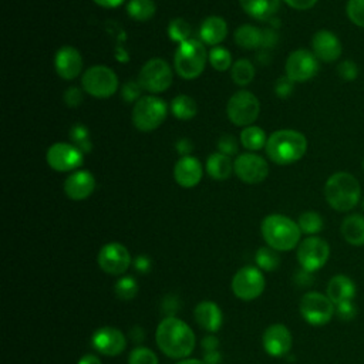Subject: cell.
<instances>
[{
  "label": "cell",
  "mask_w": 364,
  "mask_h": 364,
  "mask_svg": "<svg viewBox=\"0 0 364 364\" xmlns=\"http://www.w3.org/2000/svg\"><path fill=\"white\" fill-rule=\"evenodd\" d=\"M159 350L171 358H185L195 347V334L191 327L176 317L164 318L155 331Z\"/></svg>",
  "instance_id": "6da1fadb"
},
{
  "label": "cell",
  "mask_w": 364,
  "mask_h": 364,
  "mask_svg": "<svg viewBox=\"0 0 364 364\" xmlns=\"http://www.w3.org/2000/svg\"><path fill=\"white\" fill-rule=\"evenodd\" d=\"M324 198L337 212L354 209L361 199V186L358 179L350 172H334L324 183Z\"/></svg>",
  "instance_id": "7a4b0ae2"
},
{
  "label": "cell",
  "mask_w": 364,
  "mask_h": 364,
  "mask_svg": "<svg viewBox=\"0 0 364 364\" xmlns=\"http://www.w3.org/2000/svg\"><path fill=\"white\" fill-rule=\"evenodd\" d=\"M307 151L306 136L296 129L274 131L266 142V154L277 165H290L304 156Z\"/></svg>",
  "instance_id": "3957f363"
},
{
  "label": "cell",
  "mask_w": 364,
  "mask_h": 364,
  "mask_svg": "<svg viewBox=\"0 0 364 364\" xmlns=\"http://www.w3.org/2000/svg\"><path fill=\"white\" fill-rule=\"evenodd\" d=\"M260 230L267 246L274 250L284 252L294 249L299 245L301 235L299 225L293 219L279 213L266 216L262 222Z\"/></svg>",
  "instance_id": "277c9868"
},
{
  "label": "cell",
  "mask_w": 364,
  "mask_h": 364,
  "mask_svg": "<svg viewBox=\"0 0 364 364\" xmlns=\"http://www.w3.org/2000/svg\"><path fill=\"white\" fill-rule=\"evenodd\" d=\"M206 58L208 54L203 43L196 38H188L178 46L173 55V67L179 77L193 80L203 73Z\"/></svg>",
  "instance_id": "5b68a950"
},
{
  "label": "cell",
  "mask_w": 364,
  "mask_h": 364,
  "mask_svg": "<svg viewBox=\"0 0 364 364\" xmlns=\"http://www.w3.org/2000/svg\"><path fill=\"white\" fill-rule=\"evenodd\" d=\"M168 115L166 102L155 95H142L132 108V124L142 132L156 129Z\"/></svg>",
  "instance_id": "8992f818"
},
{
  "label": "cell",
  "mask_w": 364,
  "mask_h": 364,
  "mask_svg": "<svg viewBox=\"0 0 364 364\" xmlns=\"http://www.w3.org/2000/svg\"><path fill=\"white\" fill-rule=\"evenodd\" d=\"M260 112V104L256 95L250 91H236L228 101L226 114L232 124L237 127H249L255 122Z\"/></svg>",
  "instance_id": "52a82bcc"
},
{
  "label": "cell",
  "mask_w": 364,
  "mask_h": 364,
  "mask_svg": "<svg viewBox=\"0 0 364 364\" xmlns=\"http://www.w3.org/2000/svg\"><path fill=\"white\" fill-rule=\"evenodd\" d=\"M81 85L91 97L109 98L118 88V77L107 65H92L82 74Z\"/></svg>",
  "instance_id": "ba28073f"
},
{
  "label": "cell",
  "mask_w": 364,
  "mask_h": 364,
  "mask_svg": "<svg viewBox=\"0 0 364 364\" xmlns=\"http://www.w3.org/2000/svg\"><path fill=\"white\" fill-rule=\"evenodd\" d=\"M336 313V304L327 294L309 291L300 300V314L311 326L327 324Z\"/></svg>",
  "instance_id": "9c48e42d"
},
{
  "label": "cell",
  "mask_w": 364,
  "mask_h": 364,
  "mask_svg": "<svg viewBox=\"0 0 364 364\" xmlns=\"http://www.w3.org/2000/svg\"><path fill=\"white\" fill-rule=\"evenodd\" d=\"M138 82L145 91L162 92L172 82V70L164 58H151L139 70Z\"/></svg>",
  "instance_id": "30bf717a"
},
{
  "label": "cell",
  "mask_w": 364,
  "mask_h": 364,
  "mask_svg": "<svg viewBox=\"0 0 364 364\" xmlns=\"http://www.w3.org/2000/svg\"><path fill=\"white\" fill-rule=\"evenodd\" d=\"M330 256L328 243L318 236H309L297 246V260L301 269L307 272H316L321 269Z\"/></svg>",
  "instance_id": "8fae6325"
},
{
  "label": "cell",
  "mask_w": 364,
  "mask_h": 364,
  "mask_svg": "<svg viewBox=\"0 0 364 364\" xmlns=\"http://www.w3.org/2000/svg\"><path fill=\"white\" fill-rule=\"evenodd\" d=\"M232 290L240 300H255L264 290V276L257 267L245 266L235 273L232 279Z\"/></svg>",
  "instance_id": "7c38bea8"
},
{
  "label": "cell",
  "mask_w": 364,
  "mask_h": 364,
  "mask_svg": "<svg viewBox=\"0 0 364 364\" xmlns=\"http://www.w3.org/2000/svg\"><path fill=\"white\" fill-rule=\"evenodd\" d=\"M286 75L294 82H304L311 80L318 73V60L306 48L291 51L286 60Z\"/></svg>",
  "instance_id": "4fadbf2b"
},
{
  "label": "cell",
  "mask_w": 364,
  "mask_h": 364,
  "mask_svg": "<svg viewBox=\"0 0 364 364\" xmlns=\"http://www.w3.org/2000/svg\"><path fill=\"white\" fill-rule=\"evenodd\" d=\"M47 164L51 169L58 172H68L77 169L82 164V151L68 142L53 144L46 154Z\"/></svg>",
  "instance_id": "5bb4252c"
},
{
  "label": "cell",
  "mask_w": 364,
  "mask_h": 364,
  "mask_svg": "<svg viewBox=\"0 0 364 364\" xmlns=\"http://www.w3.org/2000/svg\"><path fill=\"white\" fill-rule=\"evenodd\" d=\"M233 172L246 183H259L266 179L269 173V165L264 158L257 154L243 152L233 161Z\"/></svg>",
  "instance_id": "9a60e30c"
},
{
  "label": "cell",
  "mask_w": 364,
  "mask_h": 364,
  "mask_svg": "<svg viewBox=\"0 0 364 364\" xmlns=\"http://www.w3.org/2000/svg\"><path fill=\"white\" fill-rule=\"evenodd\" d=\"M98 266L108 274H122L131 264V256L125 246L117 242L104 245L97 256Z\"/></svg>",
  "instance_id": "2e32d148"
},
{
  "label": "cell",
  "mask_w": 364,
  "mask_h": 364,
  "mask_svg": "<svg viewBox=\"0 0 364 364\" xmlns=\"http://www.w3.org/2000/svg\"><path fill=\"white\" fill-rule=\"evenodd\" d=\"M311 51L318 61L334 63L340 58L343 46L340 38L333 31L321 28L311 37Z\"/></svg>",
  "instance_id": "e0dca14e"
},
{
  "label": "cell",
  "mask_w": 364,
  "mask_h": 364,
  "mask_svg": "<svg viewBox=\"0 0 364 364\" xmlns=\"http://www.w3.org/2000/svg\"><path fill=\"white\" fill-rule=\"evenodd\" d=\"M91 344L101 354L114 357L119 355L124 351L127 341L121 330L115 327H101L94 331L91 337Z\"/></svg>",
  "instance_id": "ac0fdd59"
},
{
  "label": "cell",
  "mask_w": 364,
  "mask_h": 364,
  "mask_svg": "<svg viewBox=\"0 0 364 364\" xmlns=\"http://www.w3.org/2000/svg\"><path fill=\"white\" fill-rule=\"evenodd\" d=\"M263 347L266 353L272 357H283L291 348V334L289 328L283 324H272L269 326L262 337Z\"/></svg>",
  "instance_id": "d6986e66"
},
{
  "label": "cell",
  "mask_w": 364,
  "mask_h": 364,
  "mask_svg": "<svg viewBox=\"0 0 364 364\" xmlns=\"http://www.w3.org/2000/svg\"><path fill=\"white\" fill-rule=\"evenodd\" d=\"M54 68L64 80H74L82 70V57L80 51L71 46H64L54 55Z\"/></svg>",
  "instance_id": "ffe728a7"
},
{
  "label": "cell",
  "mask_w": 364,
  "mask_h": 364,
  "mask_svg": "<svg viewBox=\"0 0 364 364\" xmlns=\"http://www.w3.org/2000/svg\"><path fill=\"white\" fill-rule=\"evenodd\" d=\"M203 168L198 158L186 155L181 156L173 168V178L182 188H193L202 179Z\"/></svg>",
  "instance_id": "44dd1931"
},
{
  "label": "cell",
  "mask_w": 364,
  "mask_h": 364,
  "mask_svg": "<svg viewBox=\"0 0 364 364\" xmlns=\"http://www.w3.org/2000/svg\"><path fill=\"white\" fill-rule=\"evenodd\" d=\"M95 189L94 175L88 171H75L64 181V192L73 200L87 199Z\"/></svg>",
  "instance_id": "7402d4cb"
},
{
  "label": "cell",
  "mask_w": 364,
  "mask_h": 364,
  "mask_svg": "<svg viewBox=\"0 0 364 364\" xmlns=\"http://www.w3.org/2000/svg\"><path fill=\"white\" fill-rule=\"evenodd\" d=\"M193 316H195L196 323L203 330H206L209 333L218 331L222 326V321H223L222 311H220L219 306L213 301H200L195 307Z\"/></svg>",
  "instance_id": "603a6c76"
},
{
  "label": "cell",
  "mask_w": 364,
  "mask_h": 364,
  "mask_svg": "<svg viewBox=\"0 0 364 364\" xmlns=\"http://www.w3.org/2000/svg\"><path fill=\"white\" fill-rule=\"evenodd\" d=\"M199 36L205 44L216 46L226 38L228 23L219 16H209L202 21Z\"/></svg>",
  "instance_id": "cb8c5ba5"
},
{
  "label": "cell",
  "mask_w": 364,
  "mask_h": 364,
  "mask_svg": "<svg viewBox=\"0 0 364 364\" xmlns=\"http://www.w3.org/2000/svg\"><path fill=\"white\" fill-rule=\"evenodd\" d=\"M355 293H357V289L354 282L344 274H337L330 279L326 294L334 304H338L341 301L354 300Z\"/></svg>",
  "instance_id": "d4e9b609"
},
{
  "label": "cell",
  "mask_w": 364,
  "mask_h": 364,
  "mask_svg": "<svg viewBox=\"0 0 364 364\" xmlns=\"http://www.w3.org/2000/svg\"><path fill=\"white\" fill-rule=\"evenodd\" d=\"M341 236L353 246L364 245V216L358 213L348 215L343 219L340 226Z\"/></svg>",
  "instance_id": "484cf974"
},
{
  "label": "cell",
  "mask_w": 364,
  "mask_h": 364,
  "mask_svg": "<svg viewBox=\"0 0 364 364\" xmlns=\"http://www.w3.org/2000/svg\"><path fill=\"white\" fill-rule=\"evenodd\" d=\"M246 14L256 20H266L272 17L280 6V0H239Z\"/></svg>",
  "instance_id": "4316f807"
},
{
  "label": "cell",
  "mask_w": 364,
  "mask_h": 364,
  "mask_svg": "<svg viewBox=\"0 0 364 364\" xmlns=\"http://www.w3.org/2000/svg\"><path fill=\"white\" fill-rule=\"evenodd\" d=\"M206 172L212 179L223 181L230 176L233 172V162L230 156L222 152H213L206 161Z\"/></svg>",
  "instance_id": "83f0119b"
},
{
  "label": "cell",
  "mask_w": 364,
  "mask_h": 364,
  "mask_svg": "<svg viewBox=\"0 0 364 364\" xmlns=\"http://www.w3.org/2000/svg\"><path fill=\"white\" fill-rule=\"evenodd\" d=\"M235 43L246 50L257 48L263 46V31L250 24H243L235 31Z\"/></svg>",
  "instance_id": "f1b7e54d"
},
{
  "label": "cell",
  "mask_w": 364,
  "mask_h": 364,
  "mask_svg": "<svg viewBox=\"0 0 364 364\" xmlns=\"http://www.w3.org/2000/svg\"><path fill=\"white\" fill-rule=\"evenodd\" d=\"M171 111L178 119L188 121L196 115L198 107L192 97H189L186 94H179L172 100Z\"/></svg>",
  "instance_id": "f546056e"
},
{
  "label": "cell",
  "mask_w": 364,
  "mask_h": 364,
  "mask_svg": "<svg viewBox=\"0 0 364 364\" xmlns=\"http://www.w3.org/2000/svg\"><path fill=\"white\" fill-rule=\"evenodd\" d=\"M240 142L249 151H259L263 146H266L267 138L262 128H259L256 125H249L242 129Z\"/></svg>",
  "instance_id": "4dcf8cb0"
},
{
  "label": "cell",
  "mask_w": 364,
  "mask_h": 364,
  "mask_svg": "<svg viewBox=\"0 0 364 364\" xmlns=\"http://www.w3.org/2000/svg\"><path fill=\"white\" fill-rule=\"evenodd\" d=\"M156 6L154 0H129L127 4V13L136 21H146L155 16Z\"/></svg>",
  "instance_id": "1f68e13d"
},
{
  "label": "cell",
  "mask_w": 364,
  "mask_h": 364,
  "mask_svg": "<svg viewBox=\"0 0 364 364\" xmlns=\"http://www.w3.org/2000/svg\"><path fill=\"white\" fill-rule=\"evenodd\" d=\"M230 75L235 84L245 87L255 78V67L247 58H240L233 63Z\"/></svg>",
  "instance_id": "d6a6232c"
},
{
  "label": "cell",
  "mask_w": 364,
  "mask_h": 364,
  "mask_svg": "<svg viewBox=\"0 0 364 364\" xmlns=\"http://www.w3.org/2000/svg\"><path fill=\"white\" fill-rule=\"evenodd\" d=\"M297 225H299L301 233L313 236V235L321 232L324 222H323V218L320 213H317L314 210H306L299 216Z\"/></svg>",
  "instance_id": "836d02e7"
},
{
  "label": "cell",
  "mask_w": 364,
  "mask_h": 364,
  "mask_svg": "<svg viewBox=\"0 0 364 364\" xmlns=\"http://www.w3.org/2000/svg\"><path fill=\"white\" fill-rule=\"evenodd\" d=\"M256 264L266 272H272L276 270L279 263H280V257L277 255V252L274 249H272L270 246H264L257 249L256 256H255Z\"/></svg>",
  "instance_id": "e575fe53"
},
{
  "label": "cell",
  "mask_w": 364,
  "mask_h": 364,
  "mask_svg": "<svg viewBox=\"0 0 364 364\" xmlns=\"http://www.w3.org/2000/svg\"><path fill=\"white\" fill-rule=\"evenodd\" d=\"M168 36L172 41H176V43H183L186 41L188 38H191V26L189 23L182 18V17H176L173 18L169 24H168Z\"/></svg>",
  "instance_id": "d590c367"
},
{
  "label": "cell",
  "mask_w": 364,
  "mask_h": 364,
  "mask_svg": "<svg viewBox=\"0 0 364 364\" xmlns=\"http://www.w3.org/2000/svg\"><path fill=\"white\" fill-rule=\"evenodd\" d=\"M209 63L216 71H226L232 65V55L223 47H213L209 51Z\"/></svg>",
  "instance_id": "8d00e7d4"
},
{
  "label": "cell",
  "mask_w": 364,
  "mask_h": 364,
  "mask_svg": "<svg viewBox=\"0 0 364 364\" xmlns=\"http://www.w3.org/2000/svg\"><path fill=\"white\" fill-rule=\"evenodd\" d=\"M114 291L117 294L118 299L121 300H131L136 296L138 293V284L135 282L134 277L131 276H124L121 277L117 283H115V287H114Z\"/></svg>",
  "instance_id": "74e56055"
},
{
  "label": "cell",
  "mask_w": 364,
  "mask_h": 364,
  "mask_svg": "<svg viewBox=\"0 0 364 364\" xmlns=\"http://www.w3.org/2000/svg\"><path fill=\"white\" fill-rule=\"evenodd\" d=\"M346 14L353 24L364 28V0H347Z\"/></svg>",
  "instance_id": "f35d334b"
},
{
  "label": "cell",
  "mask_w": 364,
  "mask_h": 364,
  "mask_svg": "<svg viewBox=\"0 0 364 364\" xmlns=\"http://www.w3.org/2000/svg\"><path fill=\"white\" fill-rule=\"evenodd\" d=\"M128 364H159L156 354L146 347H136L128 357Z\"/></svg>",
  "instance_id": "ab89813d"
},
{
  "label": "cell",
  "mask_w": 364,
  "mask_h": 364,
  "mask_svg": "<svg viewBox=\"0 0 364 364\" xmlns=\"http://www.w3.org/2000/svg\"><path fill=\"white\" fill-rule=\"evenodd\" d=\"M358 73H360V68L357 63L351 58L343 60L337 64V74L344 81H354L358 77Z\"/></svg>",
  "instance_id": "60d3db41"
},
{
  "label": "cell",
  "mask_w": 364,
  "mask_h": 364,
  "mask_svg": "<svg viewBox=\"0 0 364 364\" xmlns=\"http://www.w3.org/2000/svg\"><path fill=\"white\" fill-rule=\"evenodd\" d=\"M141 92H142V87L139 85L138 81H128L121 88V95L128 102H132V101L136 102L142 97Z\"/></svg>",
  "instance_id": "b9f144b4"
},
{
  "label": "cell",
  "mask_w": 364,
  "mask_h": 364,
  "mask_svg": "<svg viewBox=\"0 0 364 364\" xmlns=\"http://www.w3.org/2000/svg\"><path fill=\"white\" fill-rule=\"evenodd\" d=\"M336 314L340 320L343 321H350L357 316V307L353 300L348 301H341L336 304Z\"/></svg>",
  "instance_id": "7bdbcfd3"
},
{
  "label": "cell",
  "mask_w": 364,
  "mask_h": 364,
  "mask_svg": "<svg viewBox=\"0 0 364 364\" xmlns=\"http://www.w3.org/2000/svg\"><path fill=\"white\" fill-rule=\"evenodd\" d=\"M218 149H219V152H222L228 156L237 154V141H236V138L233 135H229V134L222 135L218 141Z\"/></svg>",
  "instance_id": "ee69618b"
},
{
  "label": "cell",
  "mask_w": 364,
  "mask_h": 364,
  "mask_svg": "<svg viewBox=\"0 0 364 364\" xmlns=\"http://www.w3.org/2000/svg\"><path fill=\"white\" fill-rule=\"evenodd\" d=\"M293 90H294V81H291L287 75H283V77L277 78V81L274 84V92L277 94L279 98L290 97Z\"/></svg>",
  "instance_id": "f6af8a7d"
},
{
  "label": "cell",
  "mask_w": 364,
  "mask_h": 364,
  "mask_svg": "<svg viewBox=\"0 0 364 364\" xmlns=\"http://www.w3.org/2000/svg\"><path fill=\"white\" fill-rule=\"evenodd\" d=\"M64 102L71 107L75 108L82 102V92L78 87H68L64 91Z\"/></svg>",
  "instance_id": "bcb514c9"
},
{
  "label": "cell",
  "mask_w": 364,
  "mask_h": 364,
  "mask_svg": "<svg viewBox=\"0 0 364 364\" xmlns=\"http://www.w3.org/2000/svg\"><path fill=\"white\" fill-rule=\"evenodd\" d=\"M71 139L77 144V146H80L81 144H84L85 141H88V131L84 125H75L71 129Z\"/></svg>",
  "instance_id": "7dc6e473"
},
{
  "label": "cell",
  "mask_w": 364,
  "mask_h": 364,
  "mask_svg": "<svg viewBox=\"0 0 364 364\" xmlns=\"http://www.w3.org/2000/svg\"><path fill=\"white\" fill-rule=\"evenodd\" d=\"M284 3L296 10H309L317 3V0H284Z\"/></svg>",
  "instance_id": "c3c4849f"
},
{
  "label": "cell",
  "mask_w": 364,
  "mask_h": 364,
  "mask_svg": "<svg viewBox=\"0 0 364 364\" xmlns=\"http://www.w3.org/2000/svg\"><path fill=\"white\" fill-rule=\"evenodd\" d=\"M175 148H176V151L182 155V156H186L188 154H191V151H192V144H191V141L188 139V138H182V139H179L178 142H176V145H175Z\"/></svg>",
  "instance_id": "681fc988"
},
{
  "label": "cell",
  "mask_w": 364,
  "mask_h": 364,
  "mask_svg": "<svg viewBox=\"0 0 364 364\" xmlns=\"http://www.w3.org/2000/svg\"><path fill=\"white\" fill-rule=\"evenodd\" d=\"M218 344H219V343H218V338L213 337V336H206V337H203V338H202V343H200L202 348L206 350V351H213V350H216Z\"/></svg>",
  "instance_id": "f907efd6"
},
{
  "label": "cell",
  "mask_w": 364,
  "mask_h": 364,
  "mask_svg": "<svg viewBox=\"0 0 364 364\" xmlns=\"http://www.w3.org/2000/svg\"><path fill=\"white\" fill-rule=\"evenodd\" d=\"M203 361H205V364H219L222 361V355L216 350L206 351L203 355Z\"/></svg>",
  "instance_id": "816d5d0a"
},
{
  "label": "cell",
  "mask_w": 364,
  "mask_h": 364,
  "mask_svg": "<svg viewBox=\"0 0 364 364\" xmlns=\"http://www.w3.org/2000/svg\"><path fill=\"white\" fill-rule=\"evenodd\" d=\"M296 279H297V282L300 283V286H310V283L313 282L311 272H307V270H304V269H301V272L297 273Z\"/></svg>",
  "instance_id": "f5cc1de1"
},
{
  "label": "cell",
  "mask_w": 364,
  "mask_h": 364,
  "mask_svg": "<svg viewBox=\"0 0 364 364\" xmlns=\"http://www.w3.org/2000/svg\"><path fill=\"white\" fill-rule=\"evenodd\" d=\"M277 40V34L272 30H266L263 31V46L264 47H272Z\"/></svg>",
  "instance_id": "db71d44e"
},
{
  "label": "cell",
  "mask_w": 364,
  "mask_h": 364,
  "mask_svg": "<svg viewBox=\"0 0 364 364\" xmlns=\"http://www.w3.org/2000/svg\"><path fill=\"white\" fill-rule=\"evenodd\" d=\"M135 269L145 273L149 269V259L145 257V256H138L136 260H135Z\"/></svg>",
  "instance_id": "11a10c76"
},
{
  "label": "cell",
  "mask_w": 364,
  "mask_h": 364,
  "mask_svg": "<svg viewBox=\"0 0 364 364\" xmlns=\"http://www.w3.org/2000/svg\"><path fill=\"white\" fill-rule=\"evenodd\" d=\"M125 0H94L95 4L101 6V7H105V9H114V7H118L124 3Z\"/></svg>",
  "instance_id": "9f6ffc18"
},
{
  "label": "cell",
  "mask_w": 364,
  "mask_h": 364,
  "mask_svg": "<svg viewBox=\"0 0 364 364\" xmlns=\"http://www.w3.org/2000/svg\"><path fill=\"white\" fill-rule=\"evenodd\" d=\"M77 364H101V361H100V358H98L97 355H94V354H85V355H82V357L78 360Z\"/></svg>",
  "instance_id": "6f0895ef"
},
{
  "label": "cell",
  "mask_w": 364,
  "mask_h": 364,
  "mask_svg": "<svg viewBox=\"0 0 364 364\" xmlns=\"http://www.w3.org/2000/svg\"><path fill=\"white\" fill-rule=\"evenodd\" d=\"M176 364H205V361H200V360H196V358H186V360H182Z\"/></svg>",
  "instance_id": "680465c9"
},
{
  "label": "cell",
  "mask_w": 364,
  "mask_h": 364,
  "mask_svg": "<svg viewBox=\"0 0 364 364\" xmlns=\"http://www.w3.org/2000/svg\"><path fill=\"white\" fill-rule=\"evenodd\" d=\"M361 208H363V210H364V199L361 200Z\"/></svg>",
  "instance_id": "91938a15"
},
{
  "label": "cell",
  "mask_w": 364,
  "mask_h": 364,
  "mask_svg": "<svg viewBox=\"0 0 364 364\" xmlns=\"http://www.w3.org/2000/svg\"><path fill=\"white\" fill-rule=\"evenodd\" d=\"M361 166H363V171H364V159H363V165Z\"/></svg>",
  "instance_id": "94428289"
}]
</instances>
